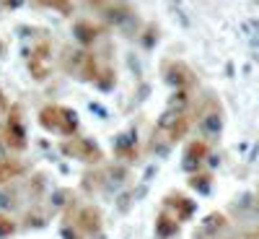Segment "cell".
Segmentation results:
<instances>
[{
  "mask_svg": "<svg viewBox=\"0 0 259 239\" xmlns=\"http://www.w3.org/2000/svg\"><path fill=\"white\" fill-rule=\"evenodd\" d=\"M68 71L80 78V81H96L99 76V68H96V57L91 52H85V50H78L68 57Z\"/></svg>",
  "mask_w": 259,
  "mask_h": 239,
  "instance_id": "cell-3",
  "label": "cell"
},
{
  "mask_svg": "<svg viewBox=\"0 0 259 239\" xmlns=\"http://www.w3.org/2000/svg\"><path fill=\"white\" fill-rule=\"evenodd\" d=\"M3 107H6V99H3V94H0V110H3Z\"/></svg>",
  "mask_w": 259,
  "mask_h": 239,
  "instance_id": "cell-16",
  "label": "cell"
},
{
  "mask_svg": "<svg viewBox=\"0 0 259 239\" xmlns=\"http://www.w3.org/2000/svg\"><path fill=\"white\" fill-rule=\"evenodd\" d=\"M168 81L174 86H179V89H184V86L192 81V76H189V71L184 68V65L174 62V65H171V73H168Z\"/></svg>",
  "mask_w": 259,
  "mask_h": 239,
  "instance_id": "cell-14",
  "label": "cell"
},
{
  "mask_svg": "<svg viewBox=\"0 0 259 239\" xmlns=\"http://www.w3.org/2000/svg\"><path fill=\"white\" fill-rule=\"evenodd\" d=\"M166 208H174L177 211L174 213L177 221H184V219H189V216L194 213V203L187 200L184 195H168V198H166Z\"/></svg>",
  "mask_w": 259,
  "mask_h": 239,
  "instance_id": "cell-7",
  "label": "cell"
},
{
  "mask_svg": "<svg viewBox=\"0 0 259 239\" xmlns=\"http://www.w3.org/2000/svg\"><path fill=\"white\" fill-rule=\"evenodd\" d=\"M207 156V146L202 141H194L187 146V159H184V169H194L197 164H202Z\"/></svg>",
  "mask_w": 259,
  "mask_h": 239,
  "instance_id": "cell-8",
  "label": "cell"
},
{
  "mask_svg": "<svg viewBox=\"0 0 259 239\" xmlns=\"http://www.w3.org/2000/svg\"><path fill=\"white\" fill-rule=\"evenodd\" d=\"M75 224H78L83 231L96 234V231L101 229V213H99V208H94V206H85V208H80V211H78V219H75Z\"/></svg>",
  "mask_w": 259,
  "mask_h": 239,
  "instance_id": "cell-6",
  "label": "cell"
},
{
  "mask_svg": "<svg viewBox=\"0 0 259 239\" xmlns=\"http://www.w3.org/2000/svg\"><path fill=\"white\" fill-rule=\"evenodd\" d=\"M62 154H68V156H73L78 161H85V164H99L101 161V148L94 141L78 138V135H73L70 141L62 143Z\"/></svg>",
  "mask_w": 259,
  "mask_h": 239,
  "instance_id": "cell-2",
  "label": "cell"
},
{
  "mask_svg": "<svg viewBox=\"0 0 259 239\" xmlns=\"http://www.w3.org/2000/svg\"><path fill=\"white\" fill-rule=\"evenodd\" d=\"M99 29L94 26V24H89V21H78L75 24V39L78 42H83V45H89V42H94L99 34H96Z\"/></svg>",
  "mask_w": 259,
  "mask_h": 239,
  "instance_id": "cell-13",
  "label": "cell"
},
{
  "mask_svg": "<svg viewBox=\"0 0 259 239\" xmlns=\"http://www.w3.org/2000/svg\"><path fill=\"white\" fill-rule=\"evenodd\" d=\"M177 229H179V221L174 219V216H168V213H161V216H158L156 231H158L161 236H174V234H177Z\"/></svg>",
  "mask_w": 259,
  "mask_h": 239,
  "instance_id": "cell-12",
  "label": "cell"
},
{
  "mask_svg": "<svg viewBox=\"0 0 259 239\" xmlns=\"http://www.w3.org/2000/svg\"><path fill=\"white\" fill-rule=\"evenodd\" d=\"M16 231V224L11 221V219H6V216H0V239L3 236H11Z\"/></svg>",
  "mask_w": 259,
  "mask_h": 239,
  "instance_id": "cell-15",
  "label": "cell"
},
{
  "mask_svg": "<svg viewBox=\"0 0 259 239\" xmlns=\"http://www.w3.org/2000/svg\"><path fill=\"white\" fill-rule=\"evenodd\" d=\"M24 172V164L18 161H11V159H0V185L3 182H11L13 177H18Z\"/></svg>",
  "mask_w": 259,
  "mask_h": 239,
  "instance_id": "cell-10",
  "label": "cell"
},
{
  "mask_svg": "<svg viewBox=\"0 0 259 239\" xmlns=\"http://www.w3.org/2000/svg\"><path fill=\"white\" fill-rule=\"evenodd\" d=\"M226 226V216H221V213H212V216H207L205 219V224L200 226V231H197V236L202 239V236H212L218 229H223Z\"/></svg>",
  "mask_w": 259,
  "mask_h": 239,
  "instance_id": "cell-9",
  "label": "cell"
},
{
  "mask_svg": "<svg viewBox=\"0 0 259 239\" xmlns=\"http://www.w3.org/2000/svg\"><path fill=\"white\" fill-rule=\"evenodd\" d=\"M3 135H6V141H8V146H13V148H26V130H24V125H21V115H18V110H13L11 112V117H8V125H6V130H3Z\"/></svg>",
  "mask_w": 259,
  "mask_h": 239,
  "instance_id": "cell-4",
  "label": "cell"
},
{
  "mask_svg": "<svg viewBox=\"0 0 259 239\" xmlns=\"http://www.w3.org/2000/svg\"><path fill=\"white\" fill-rule=\"evenodd\" d=\"M41 127L52 130V133H62V135H73L78 130V117L70 110H62V107H45L39 115Z\"/></svg>",
  "mask_w": 259,
  "mask_h": 239,
  "instance_id": "cell-1",
  "label": "cell"
},
{
  "mask_svg": "<svg viewBox=\"0 0 259 239\" xmlns=\"http://www.w3.org/2000/svg\"><path fill=\"white\" fill-rule=\"evenodd\" d=\"M104 18L109 21L112 26H122V29H127L135 21L133 11H130L127 6H104Z\"/></svg>",
  "mask_w": 259,
  "mask_h": 239,
  "instance_id": "cell-5",
  "label": "cell"
},
{
  "mask_svg": "<svg viewBox=\"0 0 259 239\" xmlns=\"http://www.w3.org/2000/svg\"><path fill=\"white\" fill-rule=\"evenodd\" d=\"M184 115H187V112H184V107H171V104H168V110H166L163 117L158 120V127H161V130H171V127H174Z\"/></svg>",
  "mask_w": 259,
  "mask_h": 239,
  "instance_id": "cell-11",
  "label": "cell"
}]
</instances>
